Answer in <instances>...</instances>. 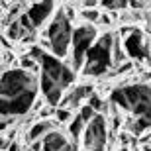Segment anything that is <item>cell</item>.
Returning <instances> with one entry per match:
<instances>
[{"label": "cell", "mask_w": 151, "mask_h": 151, "mask_svg": "<svg viewBox=\"0 0 151 151\" xmlns=\"http://www.w3.org/2000/svg\"><path fill=\"white\" fill-rule=\"evenodd\" d=\"M39 78L22 67L6 69L0 77V112L2 118H20L37 106Z\"/></svg>", "instance_id": "6da1fadb"}, {"label": "cell", "mask_w": 151, "mask_h": 151, "mask_svg": "<svg viewBox=\"0 0 151 151\" xmlns=\"http://www.w3.org/2000/svg\"><path fill=\"white\" fill-rule=\"evenodd\" d=\"M29 57H34L35 61L39 63V69H41L39 75H43L49 81H53L55 84H59L63 90L75 84V78H77L75 73L77 71L71 65H67L63 59H57L55 55H51L49 51H45L39 45H34L29 49Z\"/></svg>", "instance_id": "7a4b0ae2"}, {"label": "cell", "mask_w": 151, "mask_h": 151, "mask_svg": "<svg viewBox=\"0 0 151 151\" xmlns=\"http://www.w3.org/2000/svg\"><path fill=\"white\" fill-rule=\"evenodd\" d=\"M73 34H75L73 20L67 16L65 10H57L55 16L51 18L49 28H47V41H45V47H47L49 53L55 55L57 59H65V57L69 55V51H71Z\"/></svg>", "instance_id": "3957f363"}, {"label": "cell", "mask_w": 151, "mask_h": 151, "mask_svg": "<svg viewBox=\"0 0 151 151\" xmlns=\"http://www.w3.org/2000/svg\"><path fill=\"white\" fill-rule=\"evenodd\" d=\"M116 35L112 32H104L94 43V47L88 51L86 61L83 65V75L84 77H102L106 75L114 65L112 59V47L116 41Z\"/></svg>", "instance_id": "277c9868"}, {"label": "cell", "mask_w": 151, "mask_h": 151, "mask_svg": "<svg viewBox=\"0 0 151 151\" xmlns=\"http://www.w3.org/2000/svg\"><path fill=\"white\" fill-rule=\"evenodd\" d=\"M98 32L92 24H81L75 26L73 34V43H71V67L75 71H83V65L86 61L88 51L94 47V43L98 41Z\"/></svg>", "instance_id": "5b68a950"}, {"label": "cell", "mask_w": 151, "mask_h": 151, "mask_svg": "<svg viewBox=\"0 0 151 151\" xmlns=\"http://www.w3.org/2000/svg\"><path fill=\"white\" fill-rule=\"evenodd\" d=\"M124 34V51L132 61H149L151 59V43L147 41V35L139 28H126Z\"/></svg>", "instance_id": "8992f818"}, {"label": "cell", "mask_w": 151, "mask_h": 151, "mask_svg": "<svg viewBox=\"0 0 151 151\" xmlns=\"http://www.w3.org/2000/svg\"><path fill=\"white\" fill-rule=\"evenodd\" d=\"M106 141H108V124L106 118L98 114L86 126L83 134V151H106Z\"/></svg>", "instance_id": "52a82bcc"}, {"label": "cell", "mask_w": 151, "mask_h": 151, "mask_svg": "<svg viewBox=\"0 0 151 151\" xmlns=\"http://www.w3.org/2000/svg\"><path fill=\"white\" fill-rule=\"evenodd\" d=\"M55 12H57L55 2H34V4L28 6L26 16H28V20L32 22V26L37 29V28H41L49 18L55 16Z\"/></svg>", "instance_id": "ba28073f"}, {"label": "cell", "mask_w": 151, "mask_h": 151, "mask_svg": "<svg viewBox=\"0 0 151 151\" xmlns=\"http://www.w3.org/2000/svg\"><path fill=\"white\" fill-rule=\"evenodd\" d=\"M92 94H94V86H92V84H77V86H73L71 92L63 98V102H61L59 108H69V110H71V108L83 106L81 102H83L84 98L88 100Z\"/></svg>", "instance_id": "9c48e42d"}, {"label": "cell", "mask_w": 151, "mask_h": 151, "mask_svg": "<svg viewBox=\"0 0 151 151\" xmlns=\"http://www.w3.org/2000/svg\"><path fill=\"white\" fill-rule=\"evenodd\" d=\"M55 129L51 120H37V122L28 129V135H26V143H35V141H43L47 135Z\"/></svg>", "instance_id": "30bf717a"}, {"label": "cell", "mask_w": 151, "mask_h": 151, "mask_svg": "<svg viewBox=\"0 0 151 151\" xmlns=\"http://www.w3.org/2000/svg\"><path fill=\"white\" fill-rule=\"evenodd\" d=\"M41 143H43V151H65L67 145H69V139L65 137L63 132L53 129V132H51Z\"/></svg>", "instance_id": "8fae6325"}, {"label": "cell", "mask_w": 151, "mask_h": 151, "mask_svg": "<svg viewBox=\"0 0 151 151\" xmlns=\"http://www.w3.org/2000/svg\"><path fill=\"white\" fill-rule=\"evenodd\" d=\"M84 129H86V124H84V120L77 114V116L71 120V124H69V135H71V141H77L78 137H83Z\"/></svg>", "instance_id": "7c38bea8"}, {"label": "cell", "mask_w": 151, "mask_h": 151, "mask_svg": "<svg viewBox=\"0 0 151 151\" xmlns=\"http://www.w3.org/2000/svg\"><path fill=\"white\" fill-rule=\"evenodd\" d=\"M126 128H128V132H132L134 135H139V134H143L145 129L151 128V122H147L145 118H132V120L126 122Z\"/></svg>", "instance_id": "4fadbf2b"}, {"label": "cell", "mask_w": 151, "mask_h": 151, "mask_svg": "<svg viewBox=\"0 0 151 151\" xmlns=\"http://www.w3.org/2000/svg\"><path fill=\"white\" fill-rule=\"evenodd\" d=\"M81 18L84 20V24H98L100 22V18H102V14H100V10H94V8H84V10H81Z\"/></svg>", "instance_id": "5bb4252c"}, {"label": "cell", "mask_w": 151, "mask_h": 151, "mask_svg": "<svg viewBox=\"0 0 151 151\" xmlns=\"http://www.w3.org/2000/svg\"><path fill=\"white\" fill-rule=\"evenodd\" d=\"M100 8L110 10V12H116V10L129 8V2H126V0H102V2H100Z\"/></svg>", "instance_id": "9a60e30c"}, {"label": "cell", "mask_w": 151, "mask_h": 151, "mask_svg": "<svg viewBox=\"0 0 151 151\" xmlns=\"http://www.w3.org/2000/svg\"><path fill=\"white\" fill-rule=\"evenodd\" d=\"M20 67L24 69V71H29V73H35L39 69V63L35 61L34 57H29V55H24L22 59H20Z\"/></svg>", "instance_id": "2e32d148"}, {"label": "cell", "mask_w": 151, "mask_h": 151, "mask_svg": "<svg viewBox=\"0 0 151 151\" xmlns=\"http://www.w3.org/2000/svg\"><path fill=\"white\" fill-rule=\"evenodd\" d=\"M78 116L83 118V120H84V124L88 126V124L92 122V120H94V118L98 116V114H96L94 110H92V108L88 106V104H83V106H81V110H78Z\"/></svg>", "instance_id": "e0dca14e"}, {"label": "cell", "mask_w": 151, "mask_h": 151, "mask_svg": "<svg viewBox=\"0 0 151 151\" xmlns=\"http://www.w3.org/2000/svg\"><path fill=\"white\" fill-rule=\"evenodd\" d=\"M86 104H88V106L92 108V110H94L96 114L104 112V100H102V98H100V96H98V94H96V92H94V94H92V96H90L88 100H86Z\"/></svg>", "instance_id": "ac0fdd59"}, {"label": "cell", "mask_w": 151, "mask_h": 151, "mask_svg": "<svg viewBox=\"0 0 151 151\" xmlns=\"http://www.w3.org/2000/svg\"><path fill=\"white\" fill-rule=\"evenodd\" d=\"M73 112L69 110V108H57V112H55V120L57 122H61V124H71V120H73Z\"/></svg>", "instance_id": "d6986e66"}, {"label": "cell", "mask_w": 151, "mask_h": 151, "mask_svg": "<svg viewBox=\"0 0 151 151\" xmlns=\"http://www.w3.org/2000/svg\"><path fill=\"white\" fill-rule=\"evenodd\" d=\"M12 59H14V53H12V51L2 49V71L6 69V63H12Z\"/></svg>", "instance_id": "ffe728a7"}, {"label": "cell", "mask_w": 151, "mask_h": 151, "mask_svg": "<svg viewBox=\"0 0 151 151\" xmlns=\"http://www.w3.org/2000/svg\"><path fill=\"white\" fill-rule=\"evenodd\" d=\"M129 8H134V10H143V8H149V2H139V0H132V2H129Z\"/></svg>", "instance_id": "44dd1931"}, {"label": "cell", "mask_w": 151, "mask_h": 151, "mask_svg": "<svg viewBox=\"0 0 151 151\" xmlns=\"http://www.w3.org/2000/svg\"><path fill=\"white\" fill-rule=\"evenodd\" d=\"M28 151H43V143L41 141H35V143H29Z\"/></svg>", "instance_id": "7402d4cb"}, {"label": "cell", "mask_w": 151, "mask_h": 151, "mask_svg": "<svg viewBox=\"0 0 151 151\" xmlns=\"http://www.w3.org/2000/svg\"><path fill=\"white\" fill-rule=\"evenodd\" d=\"M8 151H22V143H20V141H12Z\"/></svg>", "instance_id": "603a6c76"}, {"label": "cell", "mask_w": 151, "mask_h": 151, "mask_svg": "<svg viewBox=\"0 0 151 151\" xmlns=\"http://www.w3.org/2000/svg\"><path fill=\"white\" fill-rule=\"evenodd\" d=\"M65 151H78V145H77V141H71V143L67 145V149H65Z\"/></svg>", "instance_id": "cb8c5ba5"}, {"label": "cell", "mask_w": 151, "mask_h": 151, "mask_svg": "<svg viewBox=\"0 0 151 151\" xmlns=\"http://www.w3.org/2000/svg\"><path fill=\"white\" fill-rule=\"evenodd\" d=\"M100 22H102V24H106V26H110V18H108V16H102V18H100Z\"/></svg>", "instance_id": "d4e9b609"}, {"label": "cell", "mask_w": 151, "mask_h": 151, "mask_svg": "<svg viewBox=\"0 0 151 151\" xmlns=\"http://www.w3.org/2000/svg\"><path fill=\"white\" fill-rule=\"evenodd\" d=\"M120 151H129V149H128V147H122V149H120Z\"/></svg>", "instance_id": "484cf974"}, {"label": "cell", "mask_w": 151, "mask_h": 151, "mask_svg": "<svg viewBox=\"0 0 151 151\" xmlns=\"http://www.w3.org/2000/svg\"><path fill=\"white\" fill-rule=\"evenodd\" d=\"M147 63H149V67H151V59H149V61H147Z\"/></svg>", "instance_id": "4316f807"}, {"label": "cell", "mask_w": 151, "mask_h": 151, "mask_svg": "<svg viewBox=\"0 0 151 151\" xmlns=\"http://www.w3.org/2000/svg\"><path fill=\"white\" fill-rule=\"evenodd\" d=\"M149 145H151V143H149Z\"/></svg>", "instance_id": "83f0119b"}]
</instances>
